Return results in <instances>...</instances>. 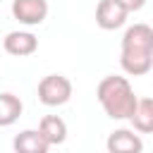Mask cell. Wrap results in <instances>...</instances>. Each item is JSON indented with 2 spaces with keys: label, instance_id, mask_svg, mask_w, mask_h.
Listing matches in <instances>:
<instances>
[{
  "label": "cell",
  "instance_id": "cell-1",
  "mask_svg": "<svg viewBox=\"0 0 153 153\" xmlns=\"http://www.w3.org/2000/svg\"><path fill=\"white\" fill-rule=\"evenodd\" d=\"M120 67L129 76H143L153 67V29L148 24H131L122 36Z\"/></svg>",
  "mask_w": 153,
  "mask_h": 153
},
{
  "label": "cell",
  "instance_id": "cell-11",
  "mask_svg": "<svg viewBox=\"0 0 153 153\" xmlns=\"http://www.w3.org/2000/svg\"><path fill=\"white\" fill-rule=\"evenodd\" d=\"M22 110H24V105H22L19 96H14L10 91L0 93V127H12L22 117Z\"/></svg>",
  "mask_w": 153,
  "mask_h": 153
},
{
  "label": "cell",
  "instance_id": "cell-4",
  "mask_svg": "<svg viewBox=\"0 0 153 153\" xmlns=\"http://www.w3.org/2000/svg\"><path fill=\"white\" fill-rule=\"evenodd\" d=\"M12 17L24 26H38L48 17V0H12Z\"/></svg>",
  "mask_w": 153,
  "mask_h": 153
},
{
  "label": "cell",
  "instance_id": "cell-6",
  "mask_svg": "<svg viewBox=\"0 0 153 153\" xmlns=\"http://www.w3.org/2000/svg\"><path fill=\"white\" fill-rule=\"evenodd\" d=\"M2 48H5V53L14 55V57H26L38 50V38L31 31H10L2 38Z\"/></svg>",
  "mask_w": 153,
  "mask_h": 153
},
{
  "label": "cell",
  "instance_id": "cell-5",
  "mask_svg": "<svg viewBox=\"0 0 153 153\" xmlns=\"http://www.w3.org/2000/svg\"><path fill=\"white\" fill-rule=\"evenodd\" d=\"M129 12L124 10V5L120 0H100L96 7V24L103 31H115L120 26L127 24Z\"/></svg>",
  "mask_w": 153,
  "mask_h": 153
},
{
  "label": "cell",
  "instance_id": "cell-7",
  "mask_svg": "<svg viewBox=\"0 0 153 153\" xmlns=\"http://www.w3.org/2000/svg\"><path fill=\"white\" fill-rule=\"evenodd\" d=\"M105 146H108L110 153H141L143 151L141 136L134 134L131 129H115V131H110Z\"/></svg>",
  "mask_w": 153,
  "mask_h": 153
},
{
  "label": "cell",
  "instance_id": "cell-2",
  "mask_svg": "<svg viewBox=\"0 0 153 153\" xmlns=\"http://www.w3.org/2000/svg\"><path fill=\"white\" fill-rule=\"evenodd\" d=\"M96 98L110 120H129V115L136 105V93H134L129 79L120 76V74L103 76L96 86Z\"/></svg>",
  "mask_w": 153,
  "mask_h": 153
},
{
  "label": "cell",
  "instance_id": "cell-12",
  "mask_svg": "<svg viewBox=\"0 0 153 153\" xmlns=\"http://www.w3.org/2000/svg\"><path fill=\"white\" fill-rule=\"evenodd\" d=\"M122 5H124V10L131 14V12H139L143 5H146V0H120Z\"/></svg>",
  "mask_w": 153,
  "mask_h": 153
},
{
  "label": "cell",
  "instance_id": "cell-3",
  "mask_svg": "<svg viewBox=\"0 0 153 153\" xmlns=\"http://www.w3.org/2000/svg\"><path fill=\"white\" fill-rule=\"evenodd\" d=\"M72 98V81L65 74H48L38 81V100L48 108L65 105Z\"/></svg>",
  "mask_w": 153,
  "mask_h": 153
},
{
  "label": "cell",
  "instance_id": "cell-9",
  "mask_svg": "<svg viewBox=\"0 0 153 153\" xmlns=\"http://www.w3.org/2000/svg\"><path fill=\"white\" fill-rule=\"evenodd\" d=\"M129 122L139 134H151L153 131V100L151 98H136V105L129 115Z\"/></svg>",
  "mask_w": 153,
  "mask_h": 153
},
{
  "label": "cell",
  "instance_id": "cell-8",
  "mask_svg": "<svg viewBox=\"0 0 153 153\" xmlns=\"http://www.w3.org/2000/svg\"><path fill=\"white\" fill-rule=\"evenodd\" d=\"M12 148L17 153H45L50 146H48V141L43 139V134L38 129H24L14 136Z\"/></svg>",
  "mask_w": 153,
  "mask_h": 153
},
{
  "label": "cell",
  "instance_id": "cell-10",
  "mask_svg": "<svg viewBox=\"0 0 153 153\" xmlns=\"http://www.w3.org/2000/svg\"><path fill=\"white\" fill-rule=\"evenodd\" d=\"M38 131L48 141V146H60L67 141V122L57 115H45L38 124Z\"/></svg>",
  "mask_w": 153,
  "mask_h": 153
}]
</instances>
